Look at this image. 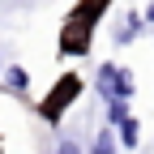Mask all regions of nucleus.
Wrapping results in <instances>:
<instances>
[{"label":"nucleus","mask_w":154,"mask_h":154,"mask_svg":"<svg viewBox=\"0 0 154 154\" xmlns=\"http://www.w3.org/2000/svg\"><path fill=\"white\" fill-rule=\"evenodd\" d=\"M107 9H111V0H77V5L69 9L64 26H60V56H64V60L90 51L94 30H99V22H103Z\"/></svg>","instance_id":"nucleus-1"},{"label":"nucleus","mask_w":154,"mask_h":154,"mask_svg":"<svg viewBox=\"0 0 154 154\" xmlns=\"http://www.w3.org/2000/svg\"><path fill=\"white\" fill-rule=\"evenodd\" d=\"M82 90H86V86H82V77H77V73H60V77H56V86L38 99V116H43L47 124H60L64 111L82 99Z\"/></svg>","instance_id":"nucleus-2"},{"label":"nucleus","mask_w":154,"mask_h":154,"mask_svg":"<svg viewBox=\"0 0 154 154\" xmlns=\"http://www.w3.org/2000/svg\"><path fill=\"white\" fill-rule=\"evenodd\" d=\"M124 116H128V103L124 99H107V124H120Z\"/></svg>","instance_id":"nucleus-9"},{"label":"nucleus","mask_w":154,"mask_h":154,"mask_svg":"<svg viewBox=\"0 0 154 154\" xmlns=\"http://www.w3.org/2000/svg\"><path fill=\"white\" fill-rule=\"evenodd\" d=\"M0 69H5V56H0Z\"/></svg>","instance_id":"nucleus-12"},{"label":"nucleus","mask_w":154,"mask_h":154,"mask_svg":"<svg viewBox=\"0 0 154 154\" xmlns=\"http://www.w3.org/2000/svg\"><path fill=\"white\" fill-rule=\"evenodd\" d=\"M116 69H120V64H99V73H94V86H99V94H103V99H111V82H116Z\"/></svg>","instance_id":"nucleus-7"},{"label":"nucleus","mask_w":154,"mask_h":154,"mask_svg":"<svg viewBox=\"0 0 154 154\" xmlns=\"http://www.w3.org/2000/svg\"><path fill=\"white\" fill-rule=\"evenodd\" d=\"M86 154H116V133H111V124L99 128V137H94V146H90Z\"/></svg>","instance_id":"nucleus-8"},{"label":"nucleus","mask_w":154,"mask_h":154,"mask_svg":"<svg viewBox=\"0 0 154 154\" xmlns=\"http://www.w3.org/2000/svg\"><path fill=\"white\" fill-rule=\"evenodd\" d=\"M133 94H137V82H133V73H128V69H116V82H111V99H124V103H128ZM103 103H107V99H103Z\"/></svg>","instance_id":"nucleus-5"},{"label":"nucleus","mask_w":154,"mask_h":154,"mask_svg":"<svg viewBox=\"0 0 154 154\" xmlns=\"http://www.w3.org/2000/svg\"><path fill=\"white\" fill-rule=\"evenodd\" d=\"M141 22H150V26H154V5H146V13H141Z\"/></svg>","instance_id":"nucleus-11"},{"label":"nucleus","mask_w":154,"mask_h":154,"mask_svg":"<svg viewBox=\"0 0 154 154\" xmlns=\"http://www.w3.org/2000/svg\"><path fill=\"white\" fill-rule=\"evenodd\" d=\"M146 22H141V13H124V22H120V30H116V43L120 47H128L133 38H137V30H141Z\"/></svg>","instance_id":"nucleus-6"},{"label":"nucleus","mask_w":154,"mask_h":154,"mask_svg":"<svg viewBox=\"0 0 154 154\" xmlns=\"http://www.w3.org/2000/svg\"><path fill=\"white\" fill-rule=\"evenodd\" d=\"M0 77H5V90H9V94H17V99H26V94H30V73H26L22 64H5Z\"/></svg>","instance_id":"nucleus-4"},{"label":"nucleus","mask_w":154,"mask_h":154,"mask_svg":"<svg viewBox=\"0 0 154 154\" xmlns=\"http://www.w3.org/2000/svg\"><path fill=\"white\" fill-rule=\"evenodd\" d=\"M56 154H86V150L77 146V137H64L60 146H56Z\"/></svg>","instance_id":"nucleus-10"},{"label":"nucleus","mask_w":154,"mask_h":154,"mask_svg":"<svg viewBox=\"0 0 154 154\" xmlns=\"http://www.w3.org/2000/svg\"><path fill=\"white\" fill-rule=\"evenodd\" d=\"M111 133H116V146H124V150H137L141 146V120H137V116H124V120L120 124H111Z\"/></svg>","instance_id":"nucleus-3"}]
</instances>
